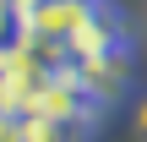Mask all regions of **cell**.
Listing matches in <instances>:
<instances>
[{"mask_svg":"<svg viewBox=\"0 0 147 142\" xmlns=\"http://www.w3.org/2000/svg\"><path fill=\"white\" fill-rule=\"evenodd\" d=\"M120 49H131V22H125L109 0H93V11L82 16V27L60 44V55H65L71 66H93V60L120 55Z\"/></svg>","mask_w":147,"mask_h":142,"instance_id":"obj_1","label":"cell"},{"mask_svg":"<svg viewBox=\"0 0 147 142\" xmlns=\"http://www.w3.org/2000/svg\"><path fill=\"white\" fill-rule=\"evenodd\" d=\"M93 11V0H38L33 11H22V38H38V44H65L76 27H82V16Z\"/></svg>","mask_w":147,"mask_h":142,"instance_id":"obj_2","label":"cell"},{"mask_svg":"<svg viewBox=\"0 0 147 142\" xmlns=\"http://www.w3.org/2000/svg\"><path fill=\"white\" fill-rule=\"evenodd\" d=\"M76 71H82V82L93 88V99L109 109V104H120V99L131 93L136 55H131V49H120V55H104V60H93V66H76Z\"/></svg>","mask_w":147,"mask_h":142,"instance_id":"obj_3","label":"cell"},{"mask_svg":"<svg viewBox=\"0 0 147 142\" xmlns=\"http://www.w3.org/2000/svg\"><path fill=\"white\" fill-rule=\"evenodd\" d=\"M11 33H22V22H16V11L0 0V49H5V38H11Z\"/></svg>","mask_w":147,"mask_h":142,"instance_id":"obj_4","label":"cell"},{"mask_svg":"<svg viewBox=\"0 0 147 142\" xmlns=\"http://www.w3.org/2000/svg\"><path fill=\"white\" fill-rule=\"evenodd\" d=\"M136 137L147 142V99H142V104H136Z\"/></svg>","mask_w":147,"mask_h":142,"instance_id":"obj_5","label":"cell"},{"mask_svg":"<svg viewBox=\"0 0 147 142\" xmlns=\"http://www.w3.org/2000/svg\"><path fill=\"white\" fill-rule=\"evenodd\" d=\"M5 5H11V11H16V22H22V11H33L38 0H5Z\"/></svg>","mask_w":147,"mask_h":142,"instance_id":"obj_6","label":"cell"}]
</instances>
